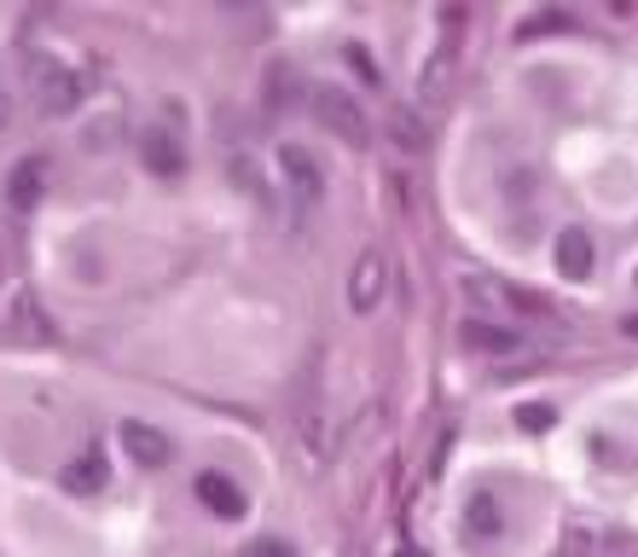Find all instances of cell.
Here are the masks:
<instances>
[{
    "mask_svg": "<svg viewBox=\"0 0 638 557\" xmlns=\"http://www.w3.org/2000/svg\"><path fill=\"white\" fill-rule=\"evenodd\" d=\"M18 70H24V88H30L41 116H70L81 105V93H88V88H81V76L58 53H47V47H24V53H18Z\"/></svg>",
    "mask_w": 638,
    "mask_h": 557,
    "instance_id": "cell-1",
    "label": "cell"
},
{
    "mask_svg": "<svg viewBox=\"0 0 638 557\" xmlns=\"http://www.w3.org/2000/svg\"><path fill=\"white\" fill-rule=\"evenodd\" d=\"M307 111H314V116H320V129H325V134H337L343 146H366V140H372V122H366L360 99L348 93V88H332V81H320V88L307 93Z\"/></svg>",
    "mask_w": 638,
    "mask_h": 557,
    "instance_id": "cell-2",
    "label": "cell"
},
{
    "mask_svg": "<svg viewBox=\"0 0 638 557\" xmlns=\"http://www.w3.org/2000/svg\"><path fill=\"white\" fill-rule=\"evenodd\" d=\"M279 175H284V192H291L296 215H307V210H314V203H320V192H325L320 163L307 157L302 146H291V140H284V146H279Z\"/></svg>",
    "mask_w": 638,
    "mask_h": 557,
    "instance_id": "cell-3",
    "label": "cell"
},
{
    "mask_svg": "<svg viewBox=\"0 0 638 557\" xmlns=\"http://www.w3.org/2000/svg\"><path fill=\"white\" fill-rule=\"evenodd\" d=\"M383 285H389V256L383 250H360L355 267H348V308L366 314V308L383 302Z\"/></svg>",
    "mask_w": 638,
    "mask_h": 557,
    "instance_id": "cell-4",
    "label": "cell"
},
{
    "mask_svg": "<svg viewBox=\"0 0 638 557\" xmlns=\"http://www.w3.org/2000/svg\"><path fill=\"white\" fill-rule=\"evenodd\" d=\"M464 297L477 302V308H500V314H546L540 297L517 291V285H500V279H482V274L464 279Z\"/></svg>",
    "mask_w": 638,
    "mask_h": 557,
    "instance_id": "cell-5",
    "label": "cell"
},
{
    "mask_svg": "<svg viewBox=\"0 0 638 557\" xmlns=\"http://www.w3.org/2000/svg\"><path fill=\"white\" fill-rule=\"evenodd\" d=\"M116 436H122V453H128L134 465H146V470H163V465L175 459V442L163 436L157 424H146V419H128Z\"/></svg>",
    "mask_w": 638,
    "mask_h": 557,
    "instance_id": "cell-6",
    "label": "cell"
},
{
    "mask_svg": "<svg viewBox=\"0 0 638 557\" xmlns=\"http://www.w3.org/2000/svg\"><path fill=\"white\" fill-rule=\"evenodd\" d=\"M459 343L477 348V355H517V348H523V337L511 332L505 320H488V314H470L459 325Z\"/></svg>",
    "mask_w": 638,
    "mask_h": 557,
    "instance_id": "cell-7",
    "label": "cell"
},
{
    "mask_svg": "<svg viewBox=\"0 0 638 557\" xmlns=\"http://www.w3.org/2000/svg\"><path fill=\"white\" fill-rule=\"evenodd\" d=\"M551 256H558V274H569V279H586V274H592V261H598L586 226H563L558 244H551Z\"/></svg>",
    "mask_w": 638,
    "mask_h": 557,
    "instance_id": "cell-8",
    "label": "cell"
},
{
    "mask_svg": "<svg viewBox=\"0 0 638 557\" xmlns=\"http://www.w3.org/2000/svg\"><path fill=\"white\" fill-rule=\"evenodd\" d=\"M139 157H146L152 175H180V169H187L180 134H169V129H146V134H139Z\"/></svg>",
    "mask_w": 638,
    "mask_h": 557,
    "instance_id": "cell-9",
    "label": "cell"
},
{
    "mask_svg": "<svg viewBox=\"0 0 638 557\" xmlns=\"http://www.w3.org/2000/svg\"><path fill=\"white\" fill-rule=\"evenodd\" d=\"M198 500L215 511V517H244V488L233 477H221V470H203L198 477Z\"/></svg>",
    "mask_w": 638,
    "mask_h": 557,
    "instance_id": "cell-10",
    "label": "cell"
},
{
    "mask_svg": "<svg viewBox=\"0 0 638 557\" xmlns=\"http://www.w3.org/2000/svg\"><path fill=\"white\" fill-rule=\"evenodd\" d=\"M41 186H47V169H41V157H24V163L12 169V180H7L12 210H35V203H41Z\"/></svg>",
    "mask_w": 638,
    "mask_h": 557,
    "instance_id": "cell-11",
    "label": "cell"
},
{
    "mask_svg": "<svg viewBox=\"0 0 638 557\" xmlns=\"http://www.w3.org/2000/svg\"><path fill=\"white\" fill-rule=\"evenodd\" d=\"M105 477H111V470H105V459H99V453L65 465V488H70V493H99V488H105Z\"/></svg>",
    "mask_w": 638,
    "mask_h": 557,
    "instance_id": "cell-12",
    "label": "cell"
},
{
    "mask_svg": "<svg viewBox=\"0 0 638 557\" xmlns=\"http://www.w3.org/2000/svg\"><path fill=\"white\" fill-rule=\"evenodd\" d=\"M447 76H452V47H441V53L424 65V76H418V88H424L429 105H436V99H447Z\"/></svg>",
    "mask_w": 638,
    "mask_h": 557,
    "instance_id": "cell-13",
    "label": "cell"
},
{
    "mask_svg": "<svg viewBox=\"0 0 638 557\" xmlns=\"http://www.w3.org/2000/svg\"><path fill=\"white\" fill-rule=\"evenodd\" d=\"M389 129H395V146H401V152H424V146H429L424 116H413V111H395V116H389Z\"/></svg>",
    "mask_w": 638,
    "mask_h": 557,
    "instance_id": "cell-14",
    "label": "cell"
},
{
    "mask_svg": "<svg viewBox=\"0 0 638 557\" xmlns=\"http://www.w3.org/2000/svg\"><path fill=\"white\" fill-rule=\"evenodd\" d=\"M464 528H470V534H482V541H493V534L505 528V523H500V511H493V500H488V493H477V500H470V511H464Z\"/></svg>",
    "mask_w": 638,
    "mask_h": 557,
    "instance_id": "cell-15",
    "label": "cell"
},
{
    "mask_svg": "<svg viewBox=\"0 0 638 557\" xmlns=\"http://www.w3.org/2000/svg\"><path fill=\"white\" fill-rule=\"evenodd\" d=\"M267 105H279V111L296 105V70H291V65H273V70H267Z\"/></svg>",
    "mask_w": 638,
    "mask_h": 557,
    "instance_id": "cell-16",
    "label": "cell"
},
{
    "mask_svg": "<svg viewBox=\"0 0 638 557\" xmlns=\"http://www.w3.org/2000/svg\"><path fill=\"white\" fill-rule=\"evenodd\" d=\"M540 30H563V12H540V18H528V24H523V41H528V35H540Z\"/></svg>",
    "mask_w": 638,
    "mask_h": 557,
    "instance_id": "cell-17",
    "label": "cell"
},
{
    "mask_svg": "<svg viewBox=\"0 0 638 557\" xmlns=\"http://www.w3.org/2000/svg\"><path fill=\"white\" fill-rule=\"evenodd\" d=\"M238 557H291V546H279V541H250Z\"/></svg>",
    "mask_w": 638,
    "mask_h": 557,
    "instance_id": "cell-18",
    "label": "cell"
},
{
    "mask_svg": "<svg viewBox=\"0 0 638 557\" xmlns=\"http://www.w3.org/2000/svg\"><path fill=\"white\" fill-rule=\"evenodd\" d=\"M551 419H558L551 406H523V430H546Z\"/></svg>",
    "mask_w": 638,
    "mask_h": 557,
    "instance_id": "cell-19",
    "label": "cell"
},
{
    "mask_svg": "<svg viewBox=\"0 0 638 557\" xmlns=\"http://www.w3.org/2000/svg\"><path fill=\"white\" fill-rule=\"evenodd\" d=\"M0 129H12V93L0 88Z\"/></svg>",
    "mask_w": 638,
    "mask_h": 557,
    "instance_id": "cell-20",
    "label": "cell"
},
{
    "mask_svg": "<svg viewBox=\"0 0 638 557\" xmlns=\"http://www.w3.org/2000/svg\"><path fill=\"white\" fill-rule=\"evenodd\" d=\"M622 332H627V337H638V314H633V320H622Z\"/></svg>",
    "mask_w": 638,
    "mask_h": 557,
    "instance_id": "cell-21",
    "label": "cell"
}]
</instances>
